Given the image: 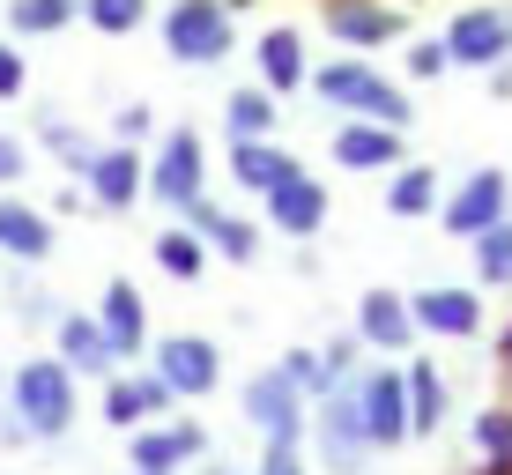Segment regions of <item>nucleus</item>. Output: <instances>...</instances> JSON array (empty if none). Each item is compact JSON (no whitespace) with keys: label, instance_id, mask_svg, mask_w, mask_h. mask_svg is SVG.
<instances>
[{"label":"nucleus","instance_id":"f257e3e1","mask_svg":"<svg viewBox=\"0 0 512 475\" xmlns=\"http://www.w3.org/2000/svg\"><path fill=\"white\" fill-rule=\"evenodd\" d=\"M8 416H15V431H23V446H60V438L82 424V379L67 372L52 349L8 364Z\"/></svg>","mask_w":512,"mask_h":475},{"label":"nucleus","instance_id":"f03ea898","mask_svg":"<svg viewBox=\"0 0 512 475\" xmlns=\"http://www.w3.org/2000/svg\"><path fill=\"white\" fill-rule=\"evenodd\" d=\"M305 453H312V468H320V475H372V461H379V438H372V424H364L357 379L327 386V394L312 401Z\"/></svg>","mask_w":512,"mask_h":475},{"label":"nucleus","instance_id":"7ed1b4c3","mask_svg":"<svg viewBox=\"0 0 512 475\" xmlns=\"http://www.w3.org/2000/svg\"><path fill=\"white\" fill-rule=\"evenodd\" d=\"M312 97L327 104L334 119H379V127H409V90L401 82H386L372 60H320L312 67Z\"/></svg>","mask_w":512,"mask_h":475},{"label":"nucleus","instance_id":"20e7f679","mask_svg":"<svg viewBox=\"0 0 512 475\" xmlns=\"http://www.w3.org/2000/svg\"><path fill=\"white\" fill-rule=\"evenodd\" d=\"M156 30H164V52L179 67H216L238 52V0H171Z\"/></svg>","mask_w":512,"mask_h":475},{"label":"nucleus","instance_id":"39448f33","mask_svg":"<svg viewBox=\"0 0 512 475\" xmlns=\"http://www.w3.org/2000/svg\"><path fill=\"white\" fill-rule=\"evenodd\" d=\"M238 416L253 424L260 446H275V438H290V446H305V424H312V394L297 386L282 364H268V372H253L238 386Z\"/></svg>","mask_w":512,"mask_h":475},{"label":"nucleus","instance_id":"423d86ee","mask_svg":"<svg viewBox=\"0 0 512 475\" xmlns=\"http://www.w3.org/2000/svg\"><path fill=\"white\" fill-rule=\"evenodd\" d=\"M149 201L164 208V216H193V208L208 201V149L193 127H171L164 142L149 156Z\"/></svg>","mask_w":512,"mask_h":475},{"label":"nucleus","instance_id":"0eeeda50","mask_svg":"<svg viewBox=\"0 0 512 475\" xmlns=\"http://www.w3.org/2000/svg\"><path fill=\"white\" fill-rule=\"evenodd\" d=\"M208 453H216V438H208L201 416H164V424H141L127 438V468L141 475H193Z\"/></svg>","mask_w":512,"mask_h":475},{"label":"nucleus","instance_id":"6e6552de","mask_svg":"<svg viewBox=\"0 0 512 475\" xmlns=\"http://www.w3.org/2000/svg\"><path fill=\"white\" fill-rule=\"evenodd\" d=\"M171 409H179V401H171V386L156 379L149 364H119V372L97 386V416H104V431H119V438H134L141 424H164Z\"/></svg>","mask_w":512,"mask_h":475},{"label":"nucleus","instance_id":"1a4fd4ad","mask_svg":"<svg viewBox=\"0 0 512 475\" xmlns=\"http://www.w3.org/2000/svg\"><path fill=\"white\" fill-rule=\"evenodd\" d=\"M149 372L171 386V401H208L223 386V342L216 334H164L149 349Z\"/></svg>","mask_w":512,"mask_h":475},{"label":"nucleus","instance_id":"9d476101","mask_svg":"<svg viewBox=\"0 0 512 475\" xmlns=\"http://www.w3.org/2000/svg\"><path fill=\"white\" fill-rule=\"evenodd\" d=\"M512 216V179H505V171L498 164H483V171H468V179L461 186H453L446 193V208H438V223H446V238H483L490 231V223H505Z\"/></svg>","mask_w":512,"mask_h":475},{"label":"nucleus","instance_id":"9b49d317","mask_svg":"<svg viewBox=\"0 0 512 475\" xmlns=\"http://www.w3.org/2000/svg\"><path fill=\"white\" fill-rule=\"evenodd\" d=\"M82 193H90L97 216H127L134 201H149V156L127 149V142H104L82 171Z\"/></svg>","mask_w":512,"mask_h":475},{"label":"nucleus","instance_id":"f8f14e48","mask_svg":"<svg viewBox=\"0 0 512 475\" xmlns=\"http://www.w3.org/2000/svg\"><path fill=\"white\" fill-rule=\"evenodd\" d=\"M327 216H334L327 179H312V171H290L275 193H260V223H268L275 238H320Z\"/></svg>","mask_w":512,"mask_h":475},{"label":"nucleus","instance_id":"ddd939ff","mask_svg":"<svg viewBox=\"0 0 512 475\" xmlns=\"http://www.w3.org/2000/svg\"><path fill=\"white\" fill-rule=\"evenodd\" d=\"M349 327H357L364 349H379V357H409L416 349V312H409V290H364L357 312H349Z\"/></svg>","mask_w":512,"mask_h":475},{"label":"nucleus","instance_id":"4468645a","mask_svg":"<svg viewBox=\"0 0 512 475\" xmlns=\"http://www.w3.org/2000/svg\"><path fill=\"white\" fill-rule=\"evenodd\" d=\"M52 253H60V223L23 193H0V260L8 268H45Z\"/></svg>","mask_w":512,"mask_h":475},{"label":"nucleus","instance_id":"2eb2a0df","mask_svg":"<svg viewBox=\"0 0 512 475\" xmlns=\"http://www.w3.org/2000/svg\"><path fill=\"white\" fill-rule=\"evenodd\" d=\"M97 327L112 334V349H119V364H134V357H149L156 349V334H149V297H141V283H127V275H112V283L97 290Z\"/></svg>","mask_w":512,"mask_h":475},{"label":"nucleus","instance_id":"dca6fc26","mask_svg":"<svg viewBox=\"0 0 512 475\" xmlns=\"http://www.w3.org/2000/svg\"><path fill=\"white\" fill-rule=\"evenodd\" d=\"M446 52L453 67H490L498 75V60H512V8H461L446 23Z\"/></svg>","mask_w":512,"mask_h":475},{"label":"nucleus","instance_id":"f3484780","mask_svg":"<svg viewBox=\"0 0 512 475\" xmlns=\"http://www.w3.org/2000/svg\"><path fill=\"white\" fill-rule=\"evenodd\" d=\"M357 401H364V424H372L379 453H401V446H409V379H401L394 364L357 372Z\"/></svg>","mask_w":512,"mask_h":475},{"label":"nucleus","instance_id":"a211bd4d","mask_svg":"<svg viewBox=\"0 0 512 475\" xmlns=\"http://www.w3.org/2000/svg\"><path fill=\"white\" fill-rule=\"evenodd\" d=\"M327 38L349 52H379L409 38V15L386 8V0H327Z\"/></svg>","mask_w":512,"mask_h":475},{"label":"nucleus","instance_id":"6ab92c4d","mask_svg":"<svg viewBox=\"0 0 512 475\" xmlns=\"http://www.w3.org/2000/svg\"><path fill=\"white\" fill-rule=\"evenodd\" d=\"M52 357L75 379H97V386L119 372V349H112V334L97 327V312H60V320H52Z\"/></svg>","mask_w":512,"mask_h":475},{"label":"nucleus","instance_id":"aec40b11","mask_svg":"<svg viewBox=\"0 0 512 475\" xmlns=\"http://www.w3.org/2000/svg\"><path fill=\"white\" fill-rule=\"evenodd\" d=\"M409 312H416L423 334H438V342H475V334H483V297L461 290V283L409 290Z\"/></svg>","mask_w":512,"mask_h":475},{"label":"nucleus","instance_id":"412c9836","mask_svg":"<svg viewBox=\"0 0 512 475\" xmlns=\"http://www.w3.org/2000/svg\"><path fill=\"white\" fill-rule=\"evenodd\" d=\"M253 67H260V90H275V97H297V90H312L305 30H297V23H275V30H260V38H253Z\"/></svg>","mask_w":512,"mask_h":475},{"label":"nucleus","instance_id":"4be33fe9","mask_svg":"<svg viewBox=\"0 0 512 475\" xmlns=\"http://www.w3.org/2000/svg\"><path fill=\"white\" fill-rule=\"evenodd\" d=\"M327 156L342 171H401L409 156H401V134L379 127V119H342V127L327 134Z\"/></svg>","mask_w":512,"mask_h":475},{"label":"nucleus","instance_id":"5701e85b","mask_svg":"<svg viewBox=\"0 0 512 475\" xmlns=\"http://www.w3.org/2000/svg\"><path fill=\"white\" fill-rule=\"evenodd\" d=\"M179 223H193V231L208 238V253L231 260V268H253V260H260V231H268V223L231 216V208H216V201H201V208H193V216H179Z\"/></svg>","mask_w":512,"mask_h":475},{"label":"nucleus","instance_id":"b1692460","mask_svg":"<svg viewBox=\"0 0 512 475\" xmlns=\"http://www.w3.org/2000/svg\"><path fill=\"white\" fill-rule=\"evenodd\" d=\"M401 379H409V438H438V431H446V416H453V394H446V379H438V364L431 357H409V364H401Z\"/></svg>","mask_w":512,"mask_h":475},{"label":"nucleus","instance_id":"393cba45","mask_svg":"<svg viewBox=\"0 0 512 475\" xmlns=\"http://www.w3.org/2000/svg\"><path fill=\"white\" fill-rule=\"evenodd\" d=\"M149 260L171 275V283H201V275H208V260H216V253H208V238L193 231V223H179V216H171L164 231L149 238Z\"/></svg>","mask_w":512,"mask_h":475},{"label":"nucleus","instance_id":"a878e982","mask_svg":"<svg viewBox=\"0 0 512 475\" xmlns=\"http://www.w3.org/2000/svg\"><path fill=\"white\" fill-rule=\"evenodd\" d=\"M290 171H305V164H297L282 142H231V186H245L253 201H260V193H275Z\"/></svg>","mask_w":512,"mask_h":475},{"label":"nucleus","instance_id":"bb28decb","mask_svg":"<svg viewBox=\"0 0 512 475\" xmlns=\"http://www.w3.org/2000/svg\"><path fill=\"white\" fill-rule=\"evenodd\" d=\"M438 208H446V186H438V171H431V164H401V171H386V216L416 223V216H438Z\"/></svg>","mask_w":512,"mask_h":475},{"label":"nucleus","instance_id":"cd10ccee","mask_svg":"<svg viewBox=\"0 0 512 475\" xmlns=\"http://www.w3.org/2000/svg\"><path fill=\"white\" fill-rule=\"evenodd\" d=\"M275 90H231L223 97V134H231V142H275Z\"/></svg>","mask_w":512,"mask_h":475},{"label":"nucleus","instance_id":"c85d7f7f","mask_svg":"<svg viewBox=\"0 0 512 475\" xmlns=\"http://www.w3.org/2000/svg\"><path fill=\"white\" fill-rule=\"evenodd\" d=\"M67 23H82V0H8L15 38H60Z\"/></svg>","mask_w":512,"mask_h":475},{"label":"nucleus","instance_id":"c756f323","mask_svg":"<svg viewBox=\"0 0 512 475\" xmlns=\"http://www.w3.org/2000/svg\"><path fill=\"white\" fill-rule=\"evenodd\" d=\"M468 253H475V283L483 290H512V216L490 223L483 238H468Z\"/></svg>","mask_w":512,"mask_h":475},{"label":"nucleus","instance_id":"7c9ffc66","mask_svg":"<svg viewBox=\"0 0 512 475\" xmlns=\"http://www.w3.org/2000/svg\"><path fill=\"white\" fill-rule=\"evenodd\" d=\"M38 142H45L52 156H60V171H67V179H82V171H90V156L104 149V142H90V134L75 127V119H52V112L38 119Z\"/></svg>","mask_w":512,"mask_h":475},{"label":"nucleus","instance_id":"2f4dec72","mask_svg":"<svg viewBox=\"0 0 512 475\" xmlns=\"http://www.w3.org/2000/svg\"><path fill=\"white\" fill-rule=\"evenodd\" d=\"M149 0H82V23L90 30H104V38H134L141 23H149Z\"/></svg>","mask_w":512,"mask_h":475},{"label":"nucleus","instance_id":"473e14b6","mask_svg":"<svg viewBox=\"0 0 512 475\" xmlns=\"http://www.w3.org/2000/svg\"><path fill=\"white\" fill-rule=\"evenodd\" d=\"M475 453L490 475H512V409H483L475 416Z\"/></svg>","mask_w":512,"mask_h":475},{"label":"nucleus","instance_id":"72a5a7b5","mask_svg":"<svg viewBox=\"0 0 512 475\" xmlns=\"http://www.w3.org/2000/svg\"><path fill=\"white\" fill-rule=\"evenodd\" d=\"M23 275H30V268H23ZM23 275H15V283H0V305H8L23 327H52V320H60V305H45V297L23 283Z\"/></svg>","mask_w":512,"mask_h":475},{"label":"nucleus","instance_id":"f704fd0d","mask_svg":"<svg viewBox=\"0 0 512 475\" xmlns=\"http://www.w3.org/2000/svg\"><path fill=\"white\" fill-rule=\"evenodd\" d=\"M275 364H282V372H290L297 386H305V394H312V401H320V394H327V386H334V379H327V357H320V349H282V357H275Z\"/></svg>","mask_w":512,"mask_h":475},{"label":"nucleus","instance_id":"c9c22d12","mask_svg":"<svg viewBox=\"0 0 512 475\" xmlns=\"http://www.w3.org/2000/svg\"><path fill=\"white\" fill-rule=\"evenodd\" d=\"M253 475H320V468H312V453H305V446H290V438H275V446H260Z\"/></svg>","mask_w":512,"mask_h":475},{"label":"nucleus","instance_id":"e433bc0d","mask_svg":"<svg viewBox=\"0 0 512 475\" xmlns=\"http://www.w3.org/2000/svg\"><path fill=\"white\" fill-rule=\"evenodd\" d=\"M438 75H453L446 38H416V45H409V82H438Z\"/></svg>","mask_w":512,"mask_h":475},{"label":"nucleus","instance_id":"4c0bfd02","mask_svg":"<svg viewBox=\"0 0 512 475\" xmlns=\"http://www.w3.org/2000/svg\"><path fill=\"white\" fill-rule=\"evenodd\" d=\"M23 90H30V60H23L15 38H0V104H15Z\"/></svg>","mask_w":512,"mask_h":475},{"label":"nucleus","instance_id":"58836bf2","mask_svg":"<svg viewBox=\"0 0 512 475\" xmlns=\"http://www.w3.org/2000/svg\"><path fill=\"white\" fill-rule=\"evenodd\" d=\"M23 179H30V149H23V134L0 127V193H15Z\"/></svg>","mask_w":512,"mask_h":475},{"label":"nucleus","instance_id":"ea45409f","mask_svg":"<svg viewBox=\"0 0 512 475\" xmlns=\"http://www.w3.org/2000/svg\"><path fill=\"white\" fill-rule=\"evenodd\" d=\"M156 134V112L149 104H127V112H112V142H127V149H141Z\"/></svg>","mask_w":512,"mask_h":475},{"label":"nucleus","instance_id":"a19ab883","mask_svg":"<svg viewBox=\"0 0 512 475\" xmlns=\"http://www.w3.org/2000/svg\"><path fill=\"white\" fill-rule=\"evenodd\" d=\"M193 475H253V468H231V461H216V453H208V461L193 468Z\"/></svg>","mask_w":512,"mask_h":475},{"label":"nucleus","instance_id":"79ce46f5","mask_svg":"<svg viewBox=\"0 0 512 475\" xmlns=\"http://www.w3.org/2000/svg\"><path fill=\"white\" fill-rule=\"evenodd\" d=\"M0 409H8V364H0Z\"/></svg>","mask_w":512,"mask_h":475},{"label":"nucleus","instance_id":"37998d69","mask_svg":"<svg viewBox=\"0 0 512 475\" xmlns=\"http://www.w3.org/2000/svg\"><path fill=\"white\" fill-rule=\"evenodd\" d=\"M0 268H8V260H0ZM0 283H8V275H0Z\"/></svg>","mask_w":512,"mask_h":475},{"label":"nucleus","instance_id":"c03bdc74","mask_svg":"<svg viewBox=\"0 0 512 475\" xmlns=\"http://www.w3.org/2000/svg\"><path fill=\"white\" fill-rule=\"evenodd\" d=\"M127 475H141V468H127Z\"/></svg>","mask_w":512,"mask_h":475}]
</instances>
